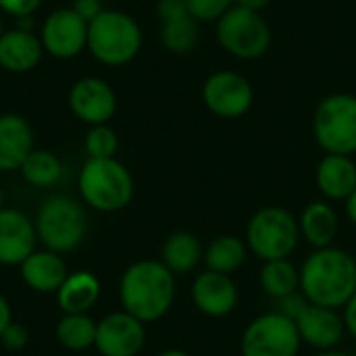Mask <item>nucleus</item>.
<instances>
[{
	"mask_svg": "<svg viewBox=\"0 0 356 356\" xmlns=\"http://www.w3.org/2000/svg\"><path fill=\"white\" fill-rule=\"evenodd\" d=\"M202 102L219 119H240L254 102V88L238 71H215L202 83Z\"/></svg>",
	"mask_w": 356,
	"mask_h": 356,
	"instance_id": "10",
	"label": "nucleus"
},
{
	"mask_svg": "<svg viewBox=\"0 0 356 356\" xmlns=\"http://www.w3.org/2000/svg\"><path fill=\"white\" fill-rule=\"evenodd\" d=\"M146 344V325L125 311L102 317L96 325L94 348L100 356H138Z\"/></svg>",
	"mask_w": 356,
	"mask_h": 356,
	"instance_id": "13",
	"label": "nucleus"
},
{
	"mask_svg": "<svg viewBox=\"0 0 356 356\" xmlns=\"http://www.w3.org/2000/svg\"><path fill=\"white\" fill-rule=\"evenodd\" d=\"M356 292V259L344 248L313 250L300 265V294L315 307L342 311Z\"/></svg>",
	"mask_w": 356,
	"mask_h": 356,
	"instance_id": "1",
	"label": "nucleus"
},
{
	"mask_svg": "<svg viewBox=\"0 0 356 356\" xmlns=\"http://www.w3.org/2000/svg\"><path fill=\"white\" fill-rule=\"evenodd\" d=\"M175 275L163 261L142 259L131 263L119 282V300L125 313L144 325L163 319L175 302Z\"/></svg>",
	"mask_w": 356,
	"mask_h": 356,
	"instance_id": "2",
	"label": "nucleus"
},
{
	"mask_svg": "<svg viewBox=\"0 0 356 356\" xmlns=\"http://www.w3.org/2000/svg\"><path fill=\"white\" fill-rule=\"evenodd\" d=\"M161 42L171 54H188L198 44V21L194 17H181L161 23Z\"/></svg>",
	"mask_w": 356,
	"mask_h": 356,
	"instance_id": "28",
	"label": "nucleus"
},
{
	"mask_svg": "<svg viewBox=\"0 0 356 356\" xmlns=\"http://www.w3.org/2000/svg\"><path fill=\"white\" fill-rule=\"evenodd\" d=\"M100 298V280L92 271H73L56 292L63 315L90 313Z\"/></svg>",
	"mask_w": 356,
	"mask_h": 356,
	"instance_id": "22",
	"label": "nucleus"
},
{
	"mask_svg": "<svg viewBox=\"0 0 356 356\" xmlns=\"http://www.w3.org/2000/svg\"><path fill=\"white\" fill-rule=\"evenodd\" d=\"M13 321V311H10V305L8 300L0 294V334L8 327V323Z\"/></svg>",
	"mask_w": 356,
	"mask_h": 356,
	"instance_id": "37",
	"label": "nucleus"
},
{
	"mask_svg": "<svg viewBox=\"0 0 356 356\" xmlns=\"http://www.w3.org/2000/svg\"><path fill=\"white\" fill-rule=\"evenodd\" d=\"M192 302L202 315L221 319L236 311L240 302V290L232 275L204 269L192 282Z\"/></svg>",
	"mask_w": 356,
	"mask_h": 356,
	"instance_id": "14",
	"label": "nucleus"
},
{
	"mask_svg": "<svg viewBox=\"0 0 356 356\" xmlns=\"http://www.w3.org/2000/svg\"><path fill=\"white\" fill-rule=\"evenodd\" d=\"M315 356H355V355H350V353H346V350L336 348V350H323V353H317Z\"/></svg>",
	"mask_w": 356,
	"mask_h": 356,
	"instance_id": "40",
	"label": "nucleus"
},
{
	"mask_svg": "<svg viewBox=\"0 0 356 356\" xmlns=\"http://www.w3.org/2000/svg\"><path fill=\"white\" fill-rule=\"evenodd\" d=\"M83 21H94L102 10H104V6H102V2L100 0H75L73 2V6H71Z\"/></svg>",
	"mask_w": 356,
	"mask_h": 356,
	"instance_id": "35",
	"label": "nucleus"
},
{
	"mask_svg": "<svg viewBox=\"0 0 356 356\" xmlns=\"http://www.w3.org/2000/svg\"><path fill=\"white\" fill-rule=\"evenodd\" d=\"M44 46L31 29L13 27L0 35V69L8 73H27L42 60Z\"/></svg>",
	"mask_w": 356,
	"mask_h": 356,
	"instance_id": "18",
	"label": "nucleus"
},
{
	"mask_svg": "<svg viewBox=\"0 0 356 356\" xmlns=\"http://www.w3.org/2000/svg\"><path fill=\"white\" fill-rule=\"evenodd\" d=\"M23 284L38 294H56L69 275L63 254L52 250H35L21 265Z\"/></svg>",
	"mask_w": 356,
	"mask_h": 356,
	"instance_id": "19",
	"label": "nucleus"
},
{
	"mask_svg": "<svg viewBox=\"0 0 356 356\" xmlns=\"http://www.w3.org/2000/svg\"><path fill=\"white\" fill-rule=\"evenodd\" d=\"M156 356H192L190 353H186V350H179V348H169V350H163L161 355Z\"/></svg>",
	"mask_w": 356,
	"mask_h": 356,
	"instance_id": "41",
	"label": "nucleus"
},
{
	"mask_svg": "<svg viewBox=\"0 0 356 356\" xmlns=\"http://www.w3.org/2000/svg\"><path fill=\"white\" fill-rule=\"evenodd\" d=\"M33 150V129L17 113L0 115V171H19Z\"/></svg>",
	"mask_w": 356,
	"mask_h": 356,
	"instance_id": "20",
	"label": "nucleus"
},
{
	"mask_svg": "<svg viewBox=\"0 0 356 356\" xmlns=\"http://www.w3.org/2000/svg\"><path fill=\"white\" fill-rule=\"evenodd\" d=\"M83 148L88 159H115L119 150V136L108 123L92 125L83 138Z\"/></svg>",
	"mask_w": 356,
	"mask_h": 356,
	"instance_id": "29",
	"label": "nucleus"
},
{
	"mask_svg": "<svg viewBox=\"0 0 356 356\" xmlns=\"http://www.w3.org/2000/svg\"><path fill=\"white\" fill-rule=\"evenodd\" d=\"M259 284L269 298L280 302L300 292V267H296L290 259L267 261L261 267Z\"/></svg>",
	"mask_w": 356,
	"mask_h": 356,
	"instance_id": "25",
	"label": "nucleus"
},
{
	"mask_svg": "<svg viewBox=\"0 0 356 356\" xmlns=\"http://www.w3.org/2000/svg\"><path fill=\"white\" fill-rule=\"evenodd\" d=\"M38 234L33 221L19 209H0V265L19 267L35 252Z\"/></svg>",
	"mask_w": 356,
	"mask_h": 356,
	"instance_id": "16",
	"label": "nucleus"
},
{
	"mask_svg": "<svg viewBox=\"0 0 356 356\" xmlns=\"http://www.w3.org/2000/svg\"><path fill=\"white\" fill-rule=\"evenodd\" d=\"M2 31H4V29H2V17H0V35H2Z\"/></svg>",
	"mask_w": 356,
	"mask_h": 356,
	"instance_id": "43",
	"label": "nucleus"
},
{
	"mask_svg": "<svg viewBox=\"0 0 356 356\" xmlns=\"http://www.w3.org/2000/svg\"><path fill=\"white\" fill-rule=\"evenodd\" d=\"M186 4L198 23H217L236 4V0H186Z\"/></svg>",
	"mask_w": 356,
	"mask_h": 356,
	"instance_id": "30",
	"label": "nucleus"
},
{
	"mask_svg": "<svg viewBox=\"0 0 356 356\" xmlns=\"http://www.w3.org/2000/svg\"><path fill=\"white\" fill-rule=\"evenodd\" d=\"M248 257L250 250L244 238L234 234H223L209 242V246L204 248L202 263L209 271L232 275L246 265Z\"/></svg>",
	"mask_w": 356,
	"mask_h": 356,
	"instance_id": "24",
	"label": "nucleus"
},
{
	"mask_svg": "<svg viewBox=\"0 0 356 356\" xmlns=\"http://www.w3.org/2000/svg\"><path fill=\"white\" fill-rule=\"evenodd\" d=\"M307 305H309V302H307V298H305L300 292H296V294H292V296H288V298L280 300V302H277V311H280V313H284L286 317H290V319H294V321H296V317L302 313V309H305Z\"/></svg>",
	"mask_w": 356,
	"mask_h": 356,
	"instance_id": "34",
	"label": "nucleus"
},
{
	"mask_svg": "<svg viewBox=\"0 0 356 356\" xmlns=\"http://www.w3.org/2000/svg\"><path fill=\"white\" fill-rule=\"evenodd\" d=\"M69 108L88 127L108 123L117 113V94L100 77H79L69 90Z\"/></svg>",
	"mask_w": 356,
	"mask_h": 356,
	"instance_id": "12",
	"label": "nucleus"
},
{
	"mask_svg": "<svg viewBox=\"0 0 356 356\" xmlns=\"http://www.w3.org/2000/svg\"><path fill=\"white\" fill-rule=\"evenodd\" d=\"M313 134L325 154H356V94L325 96L315 108Z\"/></svg>",
	"mask_w": 356,
	"mask_h": 356,
	"instance_id": "7",
	"label": "nucleus"
},
{
	"mask_svg": "<svg viewBox=\"0 0 356 356\" xmlns=\"http://www.w3.org/2000/svg\"><path fill=\"white\" fill-rule=\"evenodd\" d=\"M269 2H271V0H236L238 6L248 8V10H254V13H261Z\"/></svg>",
	"mask_w": 356,
	"mask_h": 356,
	"instance_id": "38",
	"label": "nucleus"
},
{
	"mask_svg": "<svg viewBox=\"0 0 356 356\" xmlns=\"http://www.w3.org/2000/svg\"><path fill=\"white\" fill-rule=\"evenodd\" d=\"M42 0H0V13L10 15L15 19L31 17L40 8Z\"/></svg>",
	"mask_w": 356,
	"mask_h": 356,
	"instance_id": "33",
	"label": "nucleus"
},
{
	"mask_svg": "<svg viewBox=\"0 0 356 356\" xmlns=\"http://www.w3.org/2000/svg\"><path fill=\"white\" fill-rule=\"evenodd\" d=\"M0 342H2V346L6 350L17 353V350H21V348L27 346V342H29V330L23 323L10 321L8 327L0 334Z\"/></svg>",
	"mask_w": 356,
	"mask_h": 356,
	"instance_id": "31",
	"label": "nucleus"
},
{
	"mask_svg": "<svg viewBox=\"0 0 356 356\" xmlns=\"http://www.w3.org/2000/svg\"><path fill=\"white\" fill-rule=\"evenodd\" d=\"M142 48V29L138 21L123 13L104 8L88 23V50L106 67H123L131 63Z\"/></svg>",
	"mask_w": 356,
	"mask_h": 356,
	"instance_id": "4",
	"label": "nucleus"
},
{
	"mask_svg": "<svg viewBox=\"0 0 356 356\" xmlns=\"http://www.w3.org/2000/svg\"><path fill=\"white\" fill-rule=\"evenodd\" d=\"M298 227H300V238L317 248H327L334 246L338 234H340V215L336 207L327 200H313L307 204L298 217Z\"/></svg>",
	"mask_w": 356,
	"mask_h": 356,
	"instance_id": "21",
	"label": "nucleus"
},
{
	"mask_svg": "<svg viewBox=\"0 0 356 356\" xmlns=\"http://www.w3.org/2000/svg\"><path fill=\"white\" fill-rule=\"evenodd\" d=\"M81 200L98 213H119L134 198V177L117 159H88L77 177Z\"/></svg>",
	"mask_w": 356,
	"mask_h": 356,
	"instance_id": "3",
	"label": "nucleus"
},
{
	"mask_svg": "<svg viewBox=\"0 0 356 356\" xmlns=\"http://www.w3.org/2000/svg\"><path fill=\"white\" fill-rule=\"evenodd\" d=\"M302 340L296 321L284 313L269 311L254 317L242 332V356H298Z\"/></svg>",
	"mask_w": 356,
	"mask_h": 356,
	"instance_id": "9",
	"label": "nucleus"
},
{
	"mask_svg": "<svg viewBox=\"0 0 356 356\" xmlns=\"http://www.w3.org/2000/svg\"><path fill=\"white\" fill-rule=\"evenodd\" d=\"M156 17L161 23H167V21H175V19L192 17V15L188 10L186 0H159L156 2Z\"/></svg>",
	"mask_w": 356,
	"mask_h": 356,
	"instance_id": "32",
	"label": "nucleus"
},
{
	"mask_svg": "<svg viewBox=\"0 0 356 356\" xmlns=\"http://www.w3.org/2000/svg\"><path fill=\"white\" fill-rule=\"evenodd\" d=\"M2 202H4V194H2V188H0V209H4Z\"/></svg>",
	"mask_w": 356,
	"mask_h": 356,
	"instance_id": "42",
	"label": "nucleus"
},
{
	"mask_svg": "<svg viewBox=\"0 0 356 356\" xmlns=\"http://www.w3.org/2000/svg\"><path fill=\"white\" fill-rule=\"evenodd\" d=\"M219 46L240 60H254L271 48V27L261 13L234 4L215 27Z\"/></svg>",
	"mask_w": 356,
	"mask_h": 356,
	"instance_id": "8",
	"label": "nucleus"
},
{
	"mask_svg": "<svg viewBox=\"0 0 356 356\" xmlns=\"http://www.w3.org/2000/svg\"><path fill=\"white\" fill-rule=\"evenodd\" d=\"M244 240L250 254L263 263L290 259L302 240L298 217L284 207H263L248 219Z\"/></svg>",
	"mask_w": 356,
	"mask_h": 356,
	"instance_id": "5",
	"label": "nucleus"
},
{
	"mask_svg": "<svg viewBox=\"0 0 356 356\" xmlns=\"http://www.w3.org/2000/svg\"><path fill=\"white\" fill-rule=\"evenodd\" d=\"M342 317H344L346 332L356 340V292L353 294V298L346 302V307L342 309Z\"/></svg>",
	"mask_w": 356,
	"mask_h": 356,
	"instance_id": "36",
	"label": "nucleus"
},
{
	"mask_svg": "<svg viewBox=\"0 0 356 356\" xmlns=\"http://www.w3.org/2000/svg\"><path fill=\"white\" fill-rule=\"evenodd\" d=\"M315 186L323 200L346 202L356 190V163L346 154H323L315 169Z\"/></svg>",
	"mask_w": 356,
	"mask_h": 356,
	"instance_id": "17",
	"label": "nucleus"
},
{
	"mask_svg": "<svg viewBox=\"0 0 356 356\" xmlns=\"http://www.w3.org/2000/svg\"><path fill=\"white\" fill-rule=\"evenodd\" d=\"M344 204H346V217H348V221L356 227V190Z\"/></svg>",
	"mask_w": 356,
	"mask_h": 356,
	"instance_id": "39",
	"label": "nucleus"
},
{
	"mask_svg": "<svg viewBox=\"0 0 356 356\" xmlns=\"http://www.w3.org/2000/svg\"><path fill=\"white\" fill-rule=\"evenodd\" d=\"M96 325L88 313L81 315H63L56 323V340L67 350H86L96 342Z\"/></svg>",
	"mask_w": 356,
	"mask_h": 356,
	"instance_id": "27",
	"label": "nucleus"
},
{
	"mask_svg": "<svg viewBox=\"0 0 356 356\" xmlns=\"http://www.w3.org/2000/svg\"><path fill=\"white\" fill-rule=\"evenodd\" d=\"M19 171L21 177L33 188H52L63 177V163L54 152L33 148Z\"/></svg>",
	"mask_w": 356,
	"mask_h": 356,
	"instance_id": "26",
	"label": "nucleus"
},
{
	"mask_svg": "<svg viewBox=\"0 0 356 356\" xmlns=\"http://www.w3.org/2000/svg\"><path fill=\"white\" fill-rule=\"evenodd\" d=\"M40 42L44 52L54 58H75L88 48V21H83L71 6L56 8L44 19Z\"/></svg>",
	"mask_w": 356,
	"mask_h": 356,
	"instance_id": "11",
	"label": "nucleus"
},
{
	"mask_svg": "<svg viewBox=\"0 0 356 356\" xmlns=\"http://www.w3.org/2000/svg\"><path fill=\"white\" fill-rule=\"evenodd\" d=\"M38 242L46 250L67 254L73 252L86 238L88 219L79 202L69 196H48L35 215Z\"/></svg>",
	"mask_w": 356,
	"mask_h": 356,
	"instance_id": "6",
	"label": "nucleus"
},
{
	"mask_svg": "<svg viewBox=\"0 0 356 356\" xmlns=\"http://www.w3.org/2000/svg\"><path fill=\"white\" fill-rule=\"evenodd\" d=\"M161 261L165 267L177 277V275H188L198 269V265L204 259V246L200 238L192 232H175L171 234L161 252Z\"/></svg>",
	"mask_w": 356,
	"mask_h": 356,
	"instance_id": "23",
	"label": "nucleus"
},
{
	"mask_svg": "<svg viewBox=\"0 0 356 356\" xmlns=\"http://www.w3.org/2000/svg\"><path fill=\"white\" fill-rule=\"evenodd\" d=\"M296 327L300 334L302 344L323 353V350H336L346 332L342 311L336 309H325V307H315L307 305L302 313L296 317Z\"/></svg>",
	"mask_w": 356,
	"mask_h": 356,
	"instance_id": "15",
	"label": "nucleus"
}]
</instances>
